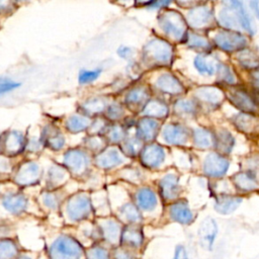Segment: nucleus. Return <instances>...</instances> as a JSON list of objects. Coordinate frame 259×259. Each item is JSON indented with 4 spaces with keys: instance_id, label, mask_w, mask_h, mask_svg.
Masks as SVG:
<instances>
[{
    "instance_id": "a878e982",
    "label": "nucleus",
    "mask_w": 259,
    "mask_h": 259,
    "mask_svg": "<svg viewBox=\"0 0 259 259\" xmlns=\"http://www.w3.org/2000/svg\"><path fill=\"white\" fill-rule=\"evenodd\" d=\"M193 64H194L195 69L200 74H203V75H212L215 71L214 66L211 63L207 62L205 57L201 56V55H198L195 57Z\"/></svg>"
},
{
    "instance_id": "f3484780",
    "label": "nucleus",
    "mask_w": 259,
    "mask_h": 259,
    "mask_svg": "<svg viewBox=\"0 0 259 259\" xmlns=\"http://www.w3.org/2000/svg\"><path fill=\"white\" fill-rule=\"evenodd\" d=\"M218 151L222 154H229L235 146V139L232 134L226 130L218 132L214 138V144Z\"/></svg>"
},
{
    "instance_id": "c85d7f7f",
    "label": "nucleus",
    "mask_w": 259,
    "mask_h": 259,
    "mask_svg": "<svg viewBox=\"0 0 259 259\" xmlns=\"http://www.w3.org/2000/svg\"><path fill=\"white\" fill-rule=\"evenodd\" d=\"M175 110L183 114H192L195 111V106L191 100L180 99L175 103Z\"/></svg>"
},
{
    "instance_id": "5701e85b",
    "label": "nucleus",
    "mask_w": 259,
    "mask_h": 259,
    "mask_svg": "<svg viewBox=\"0 0 259 259\" xmlns=\"http://www.w3.org/2000/svg\"><path fill=\"white\" fill-rule=\"evenodd\" d=\"M138 201L140 206L145 210H151L156 206L157 200L153 191L149 189H144L139 193Z\"/></svg>"
},
{
    "instance_id": "9b49d317",
    "label": "nucleus",
    "mask_w": 259,
    "mask_h": 259,
    "mask_svg": "<svg viewBox=\"0 0 259 259\" xmlns=\"http://www.w3.org/2000/svg\"><path fill=\"white\" fill-rule=\"evenodd\" d=\"M165 141L171 145H183L186 143L188 138L187 130L181 124L173 123L165 127L163 132Z\"/></svg>"
},
{
    "instance_id": "f704fd0d",
    "label": "nucleus",
    "mask_w": 259,
    "mask_h": 259,
    "mask_svg": "<svg viewBox=\"0 0 259 259\" xmlns=\"http://www.w3.org/2000/svg\"><path fill=\"white\" fill-rule=\"evenodd\" d=\"M158 124L153 120H147L143 124V133L147 139H151L153 136H155V133L157 131Z\"/></svg>"
},
{
    "instance_id": "cd10ccee",
    "label": "nucleus",
    "mask_w": 259,
    "mask_h": 259,
    "mask_svg": "<svg viewBox=\"0 0 259 259\" xmlns=\"http://www.w3.org/2000/svg\"><path fill=\"white\" fill-rule=\"evenodd\" d=\"M218 75L220 80L227 84H234L236 81V78L231 69L224 64H220L218 66Z\"/></svg>"
},
{
    "instance_id": "c756f323",
    "label": "nucleus",
    "mask_w": 259,
    "mask_h": 259,
    "mask_svg": "<svg viewBox=\"0 0 259 259\" xmlns=\"http://www.w3.org/2000/svg\"><path fill=\"white\" fill-rule=\"evenodd\" d=\"M103 235L108 242L114 243L118 237V227L114 223H107L103 226Z\"/></svg>"
},
{
    "instance_id": "e433bc0d",
    "label": "nucleus",
    "mask_w": 259,
    "mask_h": 259,
    "mask_svg": "<svg viewBox=\"0 0 259 259\" xmlns=\"http://www.w3.org/2000/svg\"><path fill=\"white\" fill-rule=\"evenodd\" d=\"M173 259H189L187 256V252L183 246L179 245L176 247Z\"/></svg>"
},
{
    "instance_id": "6e6552de",
    "label": "nucleus",
    "mask_w": 259,
    "mask_h": 259,
    "mask_svg": "<svg viewBox=\"0 0 259 259\" xmlns=\"http://www.w3.org/2000/svg\"><path fill=\"white\" fill-rule=\"evenodd\" d=\"M211 18L212 13L206 6L193 7L187 15L188 23L195 28H201L208 25L211 21Z\"/></svg>"
},
{
    "instance_id": "473e14b6",
    "label": "nucleus",
    "mask_w": 259,
    "mask_h": 259,
    "mask_svg": "<svg viewBox=\"0 0 259 259\" xmlns=\"http://www.w3.org/2000/svg\"><path fill=\"white\" fill-rule=\"evenodd\" d=\"M86 259H109V254L102 247H93L87 251Z\"/></svg>"
},
{
    "instance_id": "b1692460",
    "label": "nucleus",
    "mask_w": 259,
    "mask_h": 259,
    "mask_svg": "<svg viewBox=\"0 0 259 259\" xmlns=\"http://www.w3.org/2000/svg\"><path fill=\"white\" fill-rule=\"evenodd\" d=\"M18 252L16 244L11 240L0 241V259H11Z\"/></svg>"
},
{
    "instance_id": "20e7f679",
    "label": "nucleus",
    "mask_w": 259,
    "mask_h": 259,
    "mask_svg": "<svg viewBox=\"0 0 259 259\" xmlns=\"http://www.w3.org/2000/svg\"><path fill=\"white\" fill-rule=\"evenodd\" d=\"M161 25L164 31L176 39H182L186 35V22L180 13L167 11L162 15Z\"/></svg>"
},
{
    "instance_id": "dca6fc26",
    "label": "nucleus",
    "mask_w": 259,
    "mask_h": 259,
    "mask_svg": "<svg viewBox=\"0 0 259 259\" xmlns=\"http://www.w3.org/2000/svg\"><path fill=\"white\" fill-rule=\"evenodd\" d=\"M234 124L241 132L253 133L256 131L259 120L250 113L242 112L234 117Z\"/></svg>"
},
{
    "instance_id": "f8f14e48",
    "label": "nucleus",
    "mask_w": 259,
    "mask_h": 259,
    "mask_svg": "<svg viewBox=\"0 0 259 259\" xmlns=\"http://www.w3.org/2000/svg\"><path fill=\"white\" fill-rule=\"evenodd\" d=\"M235 186L241 191H252L258 188L259 183L252 171H242L233 177Z\"/></svg>"
},
{
    "instance_id": "393cba45",
    "label": "nucleus",
    "mask_w": 259,
    "mask_h": 259,
    "mask_svg": "<svg viewBox=\"0 0 259 259\" xmlns=\"http://www.w3.org/2000/svg\"><path fill=\"white\" fill-rule=\"evenodd\" d=\"M187 45L191 49H198V50H209L210 44L208 40L196 33H189L187 35Z\"/></svg>"
},
{
    "instance_id": "4be33fe9",
    "label": "nucleus",
    "mask_w": 259,
    "mask_h": 259,
    "mask_svg": "<svg viewBox=\"0 0 259 259\" xmlns=\"http://www.w3.org/2000/svg\"><path fill=\"white\" fill-rule=\"evenodd\" d=\"M122 242L130 247L138 248L143 244V235L140 230L128 228L122 234Z\"/></svg>"
},
{
    "instance_id": "2f4dec72",
    "label": "nucleus",
    "mask_w": 259,
    "mask_h": 259,
    "mask_svg": "<svg viewBox=\"0 0 259 259\" xmlns=\"http://www.w3.org/2000/svg\"><path fill=\"white\" fill-rule=\"evenodd\" d=\"M100 75V70H85V71H81L79 74V82L81 84H87V83H91L94 80H96L98 78V76Z\"/></svg>"
},
{
    "instance_id": "f03ea898",
    "label": "nucleus",
    "mask_w": 259,
    "mask_h": 259,
    "mask_svg": "<svg viewBox=\"0 0 259 259\" xmlns=\"http://www.w3.org/2000/svg\"><path fill=\"white\" fill-rule=\"evenodd\" d=\"M81 245L71 237L62 236L51 246V259H79L82 256Z\"/></svg>"
},
{
    "instance_id": "7ed1b4c3",
    "label": "nucleus",
    "mask_w": 259,
    "mask_h": 259,
    "mask_svg": "<svg viewBox=\"0 0 259 259\" xmlns=\"http://www.w3.org/2000/svg\"><path fill=\"white\" fill-rule=\"evenodd\" d=\"M213 40L221 50L227 53L241 52L247 46L246 36L239 31L222 30L215 34Z\"/></svg>"
},
{
    "instance_id": "4c0bfd02",
    "label": "nucleus",
    "mask_w": 259,
    "mask_h": 259,
    "mask_svg": "<svg viewBox=\"0 0 259 259\" xmlns=\"http://www.w3.org/2000/svg\"><path fill=\"white\" fill-rule=\"evenodd\" d=\"M251 82L253 84V86L259 90V69H256L255 71H253L251 73Z\"/></svg>"
},
{
    "instance_id": "72a5a7b5",
    "label": "nucleus",
    "mask_w": 259,
    "mask_h": 259,
    "mask_svg": "<svg viewBox=\"0 0 259 259\" xmlns=\"http://www.w3.org/2000/svg\"><path fill=\"white\" fill-rule=\"evenodd\" d=\"M19 86H20V83H17L7 78H0V95L7 93L9 91H12Z\"/></svg>"
},
{
    "instance_id": "a211bd4d",
    "label": "nucleus",
    "mask_w": 259,
    "mask_h": 259,
    "mask_svg": "<svg viewBox=\"0 0 259 259\" xmlns=\"http://www.w3.org/2000/svg\"><path fill=\"white\" fill-rule=\"evenodd\" d=\"M158 87L170 94H178L183 91V87L181 83L172 75L164 74L162 75L157 82Z\"/></svg>"
},
{
    "instance_id": "1a4fd4ad",
    "label": "nucleus",
    "mask_w": 259,
    "mask_h": 259,
    "mask_svg": "<svg viewBox=\"0 0 259 259\" xmlns=\"http://www.w3.org/2000/svg\"><path fill=\"white\" fill-rule=\"evenodd\" d=\"M151 57L158 63L168 64L172 57L171 46L163 40H153L148 48Z\"/></svg>"
},
{
    "instance_id": "4468645a",
    "label": "nucleus",
    "mask_w": 259,
    "mask_h": 259,
    "mask_svg": "<svg viewBox=\"0 0 259 259\" xmlns=\"http://www.w3.org/2000/svg\"><path fill=\"white\" fill-rule=\"evenodd\" d=\"M160 187H161V193L165 199H173L177 197L179 193L178 179L173 174H169L165 176L161 180Z\"/></svg>"
},
{
    "instance_id": "39448f33",
    "label": "nucleus",
    "mask_w": 259,
    "mask_h": 259,
    "mask_svg": "<svg viewBox=\"0 0 259 259\" xmlns=\"http://www.w3.org/2000/svg\"><path fill=\"white\" fill-rule=\"evenodd\" d=\"M229 161L218 153L208 154L203 161V171L210 177H221L227 173Z\"/></svg>"
},
{
    "instance_id": "f257e3e1",
    "label": "nucleus",
    "mask_w": 259,
    "mask_h": 259,
    "mask_svg": "<svg viewBox=\"0 0 259 259\" xmlns=\"http://www.w3.org/2000/svg\"><path fill=\"white\" fill-rule=\"evenodd\" d=\"M226 4L227 6L223 7L219 13L220 23L227 28L241 27L253 34L255 32L253 22L243 4L239 1H230Z\"/></svg>"
},
{
    "instance_id": "2eb2a0df",
    "label": "nucleus",
    "mask_w": 259,
    "mask_h": 259,
    "mask_svg": "<svg viewBox=\"0 0 259 259\" xmlns=\"http://www.w3.org/2000/svg\"><path fill=\"white\" fill-rule=\"evenodd\" d=\"M241 201H242L241 197L222 195L215 201L214 208L219 213L229 214L233 212L240 205Z\"/></svg>"
},
{
    "instance_id": "412c9836",
    "label": "nucleus",
    "mask_w": 259,
    "mask_h": 259,
    "mask_svg": "<svg viewBox=\"0 0 259 259\" xmlns=\"http://www.w3.org/2000/svg\"><path fill=\"white\" fill-rule=\"evenodd\" d=\"M164 159V151L161 147L152 145L145 151L144 160L147 163V165L151 167H156L159 164L162 163Z\"/></svg>"
},
{
    "instance_id": "ddd939ff",
    "label": "nucleus",
    "mask_w": 259,
    "mask_h": 259,
    "mask_svg": "<svg viewBox=\"0 0 259 259\" xmlns=\"http://www.w3.org/2000/svg\"><path fill=\"white\" fill-rule=\"evenodd\" d=\"M194 96L208 104H219L224 99V93L217 87L203 86L195 90Z\"/></svg>"
},
{
    "instance_id": "0eeeda50",
    "label": "nucleus",
    "mask_w": 259,
    "mask_h": 259,
    "mask_svg": "<svg viewBox=\"0 0 259 259\" xmlns=\"http://www.w3.org/2000/svg\"><path fill=\"white\" fill-rule=\"evenodd\" d=\"M218 235V226L213 219H204L198 228V239L200 246L205 250H211Z\"/></svg>"
},
{
    "instance_id": "6ab92c4d",
    "label": "nucleus",
    "mask_w": 259,
    "mask_h": 259,
    "mask_svg": "<svg viewBox=\"0 0 259 259\" xmlns=\"http://www.w3.org/2000/svg\"><path fill=\"white\" fill-rule=\"evenodd\" d=\"M193 143L199 149H208L214 144L211 133L205 128H196L193 132Z\"/></svg>"
},
{
    "instance_id": "c9c22d12",
    "label": "nucleus",
    "mask_w": 259,
    "mask_h": 259,
    "mask_svg": "<svg viewBox=\"0 0 259 259\" xmlns=\"http://www.w3.org/2000/svg\"><path fill=\"white\" fill-rule=\"evenodd\" d=\"M114 259H135V256L127 249L120 248L114 252Z\"/></svg>"
},
{
    "instance_id": "bb28decb",
    "label": "nucleus",
    "mask_w": 259,
    "mask_h": 259,
    "mask_svg": "<svg viewBox=\"0 0 259 259\" xmlns=\"http://www.w3.org/2000/svg\"><path fill=\"white\" fill-rule=\"evenodd\" d=\"M167 106L160 101H152L147 106V112L155 116H165L167 114Z\"/></svg>"
},
{
    "instance_id": "58836bf2",
    "label": "nucleus",
    "mask_w": 259,
    "mask_h": 259,
    "mask_svg": "<svg viewBox=\"0 0 259 259\" xmlns=\"http://www.w3.org/2000/svg\"><path fill=\"white\" fill-rule=\"evenodd\" d=\"M250 6H251V8L253 9V11L255 12L256 16L259 18V2H257V1H251V2H250Z\"/></svg>"
},
{
    "instance_id": "9d476101",
    "label": "nucleus",
    "mask_w": 259,
    "mask_h": 259,
    "mask_svg": "<svg viewBox=\"0 0 259 259\" xmlns=\"http://www.w3.org/2000/svg\"><path fill=\"white\" fill-rule=\"evenodd\" d=\"M171 219L182 225H189L193 221V213L185 200L174 202L169 209Z\"/></svg>"
},
{
    "instance_id": "ea45409f",
    "label": "nucleus",
    "mask_w": 259,
    "mask_h": 259,
    "mask_svg": "<svg viewBox=\"0 0 259 259\" xmlns=\"http://www.w3.org/2000/svg\"><path fill=\"white\" fill-rule=\"evenodd\" d=\"M17 259H30V258L27 257V256H20V257H18Z\"/></svg>"
},
{
    "instance_id": "aec40b11",
    "label": "nucleus",
    "mask_w": 259,
    "mask_h": 259,
    "mask_svg": "<svg viewBox=\"0 0 259 259\" xmlns=\"http://www.w3.org/2000/svg\"><path fill=\"white\" fill-rule=\"evenodd\" d=\"M237 60L245 69L254 70L259 68V57L253 51L247 49L241 51L237 57Z\"/></svg>"
},
{
    "instance_id": "423d86ee",
    "label": "nucleus",
    "mask_w": 259,
    "mask_h": 259,
    "mask_svg": "<svg viewBox=\"0 0 259 259\" xmlns=\"http://www.w3.org/2000/svg\"><path fill=\"white\" fill-rule=\"evenodd\" d=\"M229 100L244 113H252L256 110V103L247 91L241 88H230L227 91Z\"/></svg>"
},
{
    "instance_id": "7c9ffc66",
    "label": "nucleus",
    "mask_w": 259,
    "mask_h": 259,
    "mask_svg": "<svg viewBox=\"0 0 259 259\" xmlns=\"http://www.w3.org/2000/svg\"><path fill=\"white\" fill-rule=\"evenodd\" d=\"M4 205L12 212H19L24 207V201L19 197H12L6 199L4 201Z\"/></svg>"
}]
</instances>
